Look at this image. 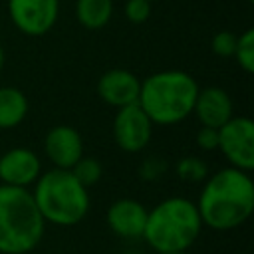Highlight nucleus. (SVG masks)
Listing matches in <instances>:
<instances>
[{
  "label": "nucleus",
  "mask_w": 254,
  "mask_h": 254,
  "mask_svg": "<svg viewBox=\"0 0 254 254\" xmlns=\"http://www.w3.org/2000/svg\"><path fill=\"white\" fill-rule=\"evenodd\" d=\"M234 58L246 73L254 71V28H246L242 34H238Z\"/></svg>",
  "instance_id": "nucleus-16"
},
{
  "label": "nucleus",
  "mask_w": 254,
  "mask_h": 254,
  "mask_svg": "<svg viewBox=\"0 0 254 254\" xmlns=\"http://www.w3.org/2000/svg\"><path fill=\"white\" fill-rule=\"evenodd\" d=\"M46 222L30 189L0 185V254H28L42 236Z\"/></svg>",
  "instance_id": "nucleus-5"
},
{
  "label": "nucleus",
  "mask_w": 254,
  "mask_h": 254,
  "mask_svg": "<svg viewBox=\"0 0 254 254\" xmlns=\"http://www.w3.org/2000/svg\"><path fill=\"white\" fill-rule=\"evenodd\" d=\"M44 153L56 169H71L83 157V141L75 127L56 125L46 133Z\"/></svg>",
  "instance_id": "nucleus-10"
},
{
  "label": "nucleus",
  "mask_w": 254,
  "mask_h": 254,
  "mask_svg": "<svg viewBox=\"0 0 254 254\" xmlns=\"http://www.w3.org/2000/svg\"><path fill=\"white\" fill-rule=\"evenodd\" d=\"M236 34L230 32V30H220L214 34L212 42H210V48L216 56L220 58H230L234 56V48H236Z\"/></svg>",
  "instance_id": "nucleus-19"
},
{
  "label": "nucleus",
  "mask_w": 254,
  "mask_h": 254,
  "mask_svg": "<svg viewBox=\"0 0 254 254\" xmlns=\"http://www.w3.org/2000/svg\"><path fill=\"white\" fill-rule=\"evenodd\" d=\"M149 2H153V0H149Z\"/></svg>",
  "instance_id": "nucleus-26"
},
{
  "label": "nucleus",
  "mask_w": 254,
  "mask_h": 254,
  "mask_svg": "<svg viewBox=\"0 0 254 254\" xmlns=\"http://www.w3.org/2000/svg\"><path fill=\"white\" fill-rule=\"evenodd\" d=\"M198 89L190 73L183 69H163L141 81L137 103L153 125H177L192 113Z\"/></svg>",
  "instance_id": "nucleus-2"
},
{
  "label": "nucleus",
  "mask_w": 254,
  "mask_h": 254,
  "mask_svg": "<svg viewBox=\"0 0 254 254\" xmlns=\"http://www.w3.org/2000/svg\"><path fill=\"white\" fill-rule=\"evenodd\" d=\"M2 67H4V50L0 46V71H2Z\"/></svg>",
  "instance_id": "nucleus-22"
},
{
  "label": "nucleus",
  "mask_w": 254,
  "mask_h": 254,
  "mask_svg": "<svg viewBox=\"0 0 254 254\" xmlns=\"http://www.w3.org/2000/svg\"><path fill=\"white\" fill-rule=\"evenodd\" d=\"M42 175L40 157L26 147H14L0 157V185L30 189Z\"/></svg>",
  "instance_id": "nucleus-9"
},
{
  "label": "nucleus",
  "mask_w": 254,
  "mask_h": 254,
  "mask_svg": "<svg viewBox=\"0 0 254 254\" xmlns=\"http://www.w3.org/2000/svg\"><path fill=\"white\" fill-rule=\"evenodd\" d=\"M69 171L73 173V177H75L85 189H89V187H93L95 183H99V179H101V175H103V167H101V163H99L95 157H81Z\"/></svg>",
  "instance_id": "nucleus-17"
},
{
  "label": "nucleus",
  "mask_w": 254,
  "mask_h": 254,
  "mask_svg": "<svg viewBox=\"0 0 254 254\" xmlns=\"http://www.w3.org/2000/svg\"><path fill=\"white\" fill-rule=\"evenodd\" d=\"M44 222L75 226L89 212V192L69 169H50L38 177L30 190Z\"/></svg>",
  "instance_id": "nucleus-4"
},
{
  "label": "nucleus",
  "mask_w": 254,
  "mask_h": 254,
  "mask_svg": "<svg viewBox=\"0 0 254 254\" xmlns=\"http://www.w3.org/2000/svg\"><path fill=\"white\" fill-rule=\"evenodd\" d=\"M123 14L133 24H143L151 16V2L149 0H127L123 6Z\"/></svg>",
  "instance_id": "nucleus-20"
},
{
  "label": "nucleus",
  "mask_w": 254,
  "mask_h": 254,
  "mask_svg": "<svg viewBox=\"0 0 254 254\" xmlns=\"http://www.w3.org/2000/svg\"><path fill=\"white\" fill-rule=\"evenodd\" d=\"M141 89V79L123 67L107 69L97 79V95L111 107H125L137 103Z\"/></svg>",
  "instance_id": "nucleus-11"
},
{
  "label": "nucleus",
  "mask_w": 254,
  "mask_h": 254,
  "mask_svg": "<svg viewBox=\"0 0 254 254\" xmlns=\"http://www.w3.org/2000/svg\"><path fill=\"white\" fill-rule=\"evenodd\" d=\"M177 175L187 183H200L208 175V167L198 157H183L177 163Z\"/></svg>",
  "instance_id": "nucleus-18"
},
{
  "label": "nucleus",
  "mask_w": 254,
  "mask_h": 254,
  "mask_svg": "<svg viewBox=\"0 0 254 254\" xmlns=\"http://www.w3.org/2000/svg\"><path fill=\"white\" fill-rule=\"evenodd\" d=\"M246 2H254V0H246Z\"/></svg>",
  "instance_id": "nucleus-25"
},
{
  "label": "nucleus",
  "mask_w": 254,
  "mask_h": 254,
  "mask_svg": "<svg viewBox=\"0 0 254 254\" xmlns=\"http://www.w3.org/2000/svg\"><path fill=\"white\" fill-rule=\"evenodd\" d=\"M200 228L196 204L185 196H169L147 210L143 240L155 252H183L194 244Z\"/></svg>",
  "instance_id": "nucleus-3"
},
{
  "label": "nucleus",
  "mask_w": 254,
  "mask_h": 254,
  "mask_svg": "<svg viewBox=\"0 0 254 254\" xmlns=\"http://www.w3.org/2000/svg\"><path fill=\"white\" fill-rule=\"evenodd\" d=\"M157 254H189V250H183V252H157Z\"/></svg>",
  "instance_id": "nucleus-23"
},
{
  "label": "nucleus",
  "mask_w": 254,
  "mask_h": 254,
  "mask_svg": "<svg viewBox=\"0 0 254 254\" xmlns=\"http://www.w3.org/2000/svg\"><path fill=\"white\" fill-rule=\"evenodd\" d=\"M28 97L22 89L4 85L0 87V129L18 127L28 115Z\"/></svg>",
  "instance_id": "nucleus-14"
},
{
  "label": "nucleus",
  "mask_w": 254,
  "mask_h": 254,
  "mask_svg": "<svg viewBox=\"0 0 254 254\" xmlns=\"http://www.w3.org/2000/svg\"><path fill=\"white\" fill-rule=\"evenodd\" d=\"M113 16L111 0H77L75 18L85 30H101Z\"/></svg>",
  "instance_id": "nucleus-15"
},
{
  "label": "nucleus",
  "mask_w": 254,
  "mask_h": 254,
  "mask_svg": "<svg viewBox=\"0 0 254 254\" xmlns=\"http://www.w3.org/2000/svg\"><path fill=\"white\" fill-rule=\"evenodd\" d=\"M60 14V0H8L10 22L32 38L46 36Z\"/></svg>",
  "instance_id": "nucleus-7"
},
{
  "label": "nucleus",
  "mask_w": 254,
  "mask_h": 254,
  "mask_svg": "<svg viewBox=\"0 0 254 254\" xmlns=\"http://www.w3.org/2000/svg\"><path fill=\"white\" fill-rule=\"evenodd\" d=\"M202 226L212 230H232L244 224L254 210V183L250 173L224 167L204 179L194 202Z\"/></svg>",
  "instance_id": "nucleus-1"
},
{
  "label": "nucleus",
  "mask_w": 254,
  "mask_h": 254,
  "mask_svg": "<svg viewBox=\"0 0 254 254\" xmlns=\"http://www.w3.org/2000/svg\"><path fill=\"white\" fill-rule=\"evenodd\" d=\"M230 167L250 173L254 169V123L252 119L238 115L230 117L222 127H218V147H216Z\"/></svg>",
  "instance_id": "nucleus-6"
},
{
  "label": "nucleus",
  "mask_w": 254,
  "mask_h": 254,
  "mask_svg": "<svg viewBox=\"0 0 254 254\" xmlns=\"http://www.w3.org/2000/svg\"><path fill=\"white\" fill-rule=\"evenodd\" d=\"M123 254H141V252H135V250H127V252H123Z\"/></svg>",
  "instance_id": "nucleus-24"
},
{
  "label": "nucleus",
  "mask_w": 254,
  "mask_h": 254,
  "mask_svg": "<svg viewBox=\"0 0 254 254\" xmlns=\"http://www.w3.org/2000/svg\"><path fill=\"white\" fill-rule=\"evenodd\" d=\"M196 145L202 151H214L218 147V129L200 127L198 133H196Z\"/></svg>",
  "instance_id": "nucleus-21"
},
{
  "label": "nucleus",
  "mask_w": 254,
  "mask_h": 254,
  "mask_svg": "<svg viewBox=\"0 0 254 254\" xmlns=\"http://www.w3.org/2000/svg\"><path fill=\"white\" fill-rule=\"evenodd\" d=\"M153 135V121L141 109L139 103L119 107L113 117V139L125 153L143 151Z\"/></svg>",
  "instance_id": "nucleus-8"
},
{
  "label": "nucleus",
  "mask_w": 254,
  "mask_h": 254,
  "mask_svg": "<svg viewBox=\"0 0 254 254\" xmlns=\"http://www.w3.org/2000/svg\"><path fill=\"white\" fill-rule=\"evenodd\" d=\"M232 99L222 87H204L198 89L192 113L200 121L202 127H212L218 129L222 127L230 117H232Z\"/></svg>",
  "instance_id": "nucleus-13"
},
{
  "label": "nucleus",
  "mask_w": 254,
  "mask_h": 254,
  "mask_svg": "<svg viewBox=\"0 0 254 254\" xmlns=\"http://www.w3.org/2000/svg\"><path fill=\"white\" fill-rule=\"evenodd\" d=\"M107 226L113 234L125 240H139L143 238L145 222H147V208L135 198H119L115 200L105 214Z\"/></svg>",
  "instance_id": "nucleus-12"
}]
</instances>
